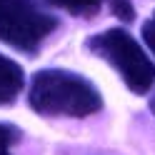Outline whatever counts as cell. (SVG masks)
I'll use <instances>...</instances> for the list:
<instances>
[{
	"instance_id": "3957f363",
	"label": "cell",
	"mask_w": 155,
	"mask_h": 155,
	"mask_svg": "<svg viewBox=\"0 0 155 155\" xmlns=\"http://www.w3.org/2000/svg\"><path fill=\"white\" fill-rule=\"evenodd\" d=\"M58 25L48 0H0V40L20 53L35 55Z\"/></svg>"
},
{
	"instance_id": "52a82bcc",
	"label": "cell",
	"mask_w": 155,
	"mask_h": 155,
	"mask_svg": "<svg viewBox=\"0 0 155 155\" xmlns=\"http://www.w3.org/2000/svg\"><path fill=\"white\" fill-rule=\"evenodd\" d=\"M108 10L113 13V18H118L123 23H133L135 20V5L133 0H105Z\"/></svg>"
},
{
	"instance_id": "6da1fadb",
	"label": "cell",
	"mask_w": 155,
	"mask_h": 155,
	"mask_svg": "<svg viewBox=\"0 0 155 155\" xmlns=\"http://www.w3.org/2000/svg\"><path fill=\"white\" fill-rule=\"evenodd\" d=\"M28 105L43 118H88L103 108V95L80 73L45 68L30 80Z\"/></svg>"
},
{
	"instance_id": "277c9868",
	"label": "cell",
	"mask_w": 155,
	"mask_h": 155,
	"mask_svg": "<svg viewBox=\"0 0 155 155\" xmlns=\"http://www.w3.org/2000/svg\"><path fill=\"white\" fill-rule=\"evenodd\" d=\"M25 88V70L13 58L0 55V108L13 105Z\"/></svg>"
},
{
	"instance_id": "7a4b0ae2",
	"label": "cell",
	"mask_w": 155,
	"mask_h": 155,
	"mask_svg": "<svg viewBox=\"0 0 155 155\" xmlns=\"http://www.w3.org/2000/svg\"><path fill=\"white\" fill-rule=\"evenodd\" d=\"M85 48L108 63L123 78L130 93L145 95L155 85V63L125 28H108L98 35H90Z\"/></svg>"
},
{
	"instance_id": "5b68a950",
	"label": "cell",
	"mask_w": 155,
	"mask_h": 155,
	"mask_svg": "<svg viewBox=\"0 0 155 155\" xmlns=\"http://www.w3.org/2000/svg\"><path fill=\"white\" fill-rule=\"evenodd\" d=\"M48 5L65 10L68 15H75V18H93L105 5V0H48Z\"/></svg>"
},
{
	"instance_id": "ba28073f",
	"label": "cell",
	"mask_w": 155,
	"mask_h": 155,
	"mask_svg": "<svg viewBox=\"0 0 155 155\" xmlns=\"http://www.w3.org/2000/svg\"><path fill=\"white\" fill-rule=\"evenodd\" d=\"M143 40H145V45L150 48V53L155 55V13L143 23Z\"/></svg>"
},
{
	"instance_id": "9c48e42d",
	"label": "cell",
	"mask_w": 155,
	"mask_h": 155,
	"mask_svg": "<svg viewBox=\"0 0 155 155\" xmlns=\"http://www.w3.org/2000/svg\"><path fill=\"white\" fill-rule=\"evenodd\" d=\"M150 113L155 115V95H153V100H150Z\"/></svg>"
},
{
	"instance_id": "8992f818",
	"label": "cell",
	"mask_w": 155,
	"mask_h": 155,
	"mask_svg": "<svg viewBox=\"0 0 155 155\" xmlns=\"http://www.w3.org/2000/svg\"><path fill=\"white\" fill-rule=\"evenodd\" d=\"M23 140L20 128L13 123H0V155H13V148Z\"/></svg>"
}]
</instances>
